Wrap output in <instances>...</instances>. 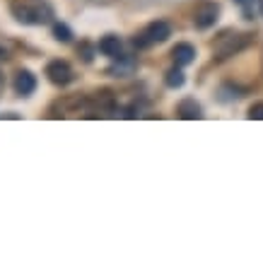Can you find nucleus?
Listing matches in <instances>:
<instances>
[{
  "instance_id": "obj_11",
  "label": "nucleus",
  "mask_w": 263,
  "mask_h": 263,
  "mask_svg": "<svg viewBox=\"0 0 263 263\" xmlns=\"http://www.w3.org/2000/svg\"><path fill=\"white\" fill-rule=\"evenodd\" d=\"M53 36H56L58 41H63V44H68V41L72 39V32H70V27L63 22H56L53 24Z\"/></svg>"
},
{
  "instance_id": "obj_13",
  "label": "nucleus",
  "mask_w": 263,
  "mask_h": 263,
  "mask_svg": "<svg viewBox=\"0 0 263 263\" xmlns=\"http://www.w3.org/2000/svg\"><path fill=\"white\" fill-rule=\"evenodd\" d=\"M82 58H85V63H92V46L89 44H82Z\"/></svg>"
},
{
  "instance_id": "obj_7",
  "label": "nucleus",
  "mask_w": 263,
  "mask_h": 263,
  "mask_svg": "<svg viewBox=\"0 0 263 263\" xmlns=\"http://www.w3.org/2000/svg\"><path fill=\"white\" fill-rule=\"evenodd\" d=\"M138 68V61L133 56H119V63H114L111 68H109V75H114V78H128V75H133Z\"/></svg>"
},
{
  "instance_id": "obj_4",
  "label": "nucleus",
  "mask_w": 263,
  "mask_h": 263,
  "mask_svg": "<svg viewBox=\"0 0 263 263\" xmlns=\"http://www.w3.org/2000/svg\"><path fill=\"white\" fill-rule=\"evenodd\" d=\"M220 17V5L217 3H200L193 12V24L196 29H210Z\"/></svg>"
},
{
  "instance_id": "obj_2",
  "label": "nucleus",
  "mask_w": 263,
  "mask_h": 263,
  "mask_svg": "<svg viewBox=\"0 0 263 263\" xmlns=\"http://www.w3.org/2000/svg\"><path fill=\"white\" fill-rule=\"evenodd\" d=\"M169 36H172V27H169V22H164V20H155V22H150L147 27H145V32H140V34L133 36V46L136 48H147V46H152V44L167 41Z\"/></svg>"
},
{
  "instance_id": "obj_10",
  "label": "nucleus",
  "mask_w": 263,
  "mask_h": 263,
  "mask_svg": "<svg viewBox=\"0 0 263 263\" xmlns=\"http://www.w3.org/2000/svg\"><path fill=\"white\" fill-rule=\"evenodd\" d=\"M183 82H186V78H183V72L179 70V68H172V70H167V75H164V85L172 89L183 87Z\"/></svg>"
},
{
  "instance_id": "obj_3",
  "label": "nucleus",
  "mask_w": 263,
  "mask_h": 263,
  "mask_svg": "<svg viewBox=\"0 0 263 263\" xmlns=\"http://www.w3.org/2000/svg\"><path fill=\"white\" fill-rule=\"evenodd\" d=\"M46 78L53 85H58V87H65V85H70L72 78H75V72H72L70 63L68 61H51V63L46 65Z\"/></svg>"
},
{
  "instance_id": "obj_12",
  "label": "nucleus",
  "mask_w": 263,
  "mask_h": 263,
  "mask_svg": "<svg viewBox=\"0 0 263 263\" xmlns=\"http://www.w3.org/2000/svg\"><path fill=\"white\" fill-rule=\"evenodd\" d=\"M251 121H263V102H256L251 109H249V114H247Z\"/></svg>"
},
{
  "instance_id": "obj_16",
  "label": "nucleus",
  "mask_w": 263,
  "mask_h": 263,
  "mask_svg": "<svg viewBox=\"0 0 263 263\" xmlns=\"http://www.w3.org/2000/svg\"><path fill=\"white\" fill-rule=\"evenodd\" d=\"M3 85H5V78H3V72H0V89H3Z\"/></svg>"
},
{
  "instance_id": "obj_5",
  "label": "nucleus",
  "mask_w": 263,
  "mask_h": 263,
  "mask_svg": "<svg viewBox=\"0 0 263 263\" xmlns=\"http://www.w3.org/2000/svg\"><path fill=\"white\" fill-rule=\"evenodd\" d=\"M12 85H15V92L20 97H29L34 89H36V75L29 70H20L15 75V82H12Z\"/></svg>"
},
{
  "instance_id": "obj_17",
  "label": "nucleus",
  "mask_w": 263,
  "mask_h": 263,
  "mask_svg": "<svg viewBox=\"0 0 263 263\" xmlns=\"http://www.w3.org/2000/svg\"><path fill=\"white\" fill-rule=\"evenodd\" d=\"M261 12H263V5H261Z\"/></svg>"
},
{
  "instance_id": "obj_1",
  "label": "nucleus",
  "mask_w": 263,
  "mask_h": 263,
  "mask_svg": "<svg viewBox=\"0 0 263 263\" xmlns=\"http://www.w3.org/2000/svg\"><path fill=\"white\" fill-rule=\"evenodd\" d=\"M251 41H254V36H251V34L227 32V34H222L215 44H213V56H215L217 61H224V58H230V56H234V53L244 51Z\"/></svg>"
},
{
  "instance_id": "obj_9",
  "label": "nucleus",
  "mask_w": 263,
  "mask_h": 263,
  "mask_svg": "<svg viewBox=\"0 0 263 263\" xmlns=\"http://www.w3.org/2000/svg\"><path fill=\"white\" fill-rule=\"evenodd\" d=\"M172 58H174V63L181 68V65H191L193 58H196V48L191 44H176L172 48Z\"/></svg>"
},
{
  "instance_id": "obj_14",
  "label": "nucleus",
  "mask_w": 263,
  "mask_h": 263,
  "mask_svg": "<svg viewBox=\"0 0 263 263\" xmlns=\"http://www.w3.org/2000/svg\"><path fill=\"white\" fill-rule=\"evenodd\" d=\"M234 3H237V5H241L244 10H249V8H251V5L256 3V0H234Z\"/></svg>"
},
{
  "instance_id": "obj_6",
  "label": "nucleus",
  "mask_w": 263,
  "mask_h": 263,
  "mask_svg": "<svg viewBox=\"0 0 263 263\" xmlns=\"http://www.w3.org/2000/svg\"><path fill=\"white\" fill-rule=\"evenodd\" d=\"M176 116L179 119H183V121H196V119H200L203 116V109H200V104L196 102V99H181L179 102V106H176Z\"/></svg>"
},
{
  "instance_id": "obj_8",
  "label": "nucleus",
  "mask_w": 263,
  "mask_h": 263,
  "mask_svg": "<svg viewBox=\"0 0 263 263\" xmlns=\"http://www.w3.org/2000/svg\"><path fill=\"white\" fill-rule=\"evenodd\" d=\"M99 51L109 58H119V56H123V44H121L119 36L106 34V36H102V41H99Z\"/></svg>"
},
{
  "instance_id": "obj_15",
  "label": "nucleus",
  "mask_w": 263,
  "mask_h": 263,
  "mask_svg": "<svg viewBox=\"0 0 263 263\" xmlns=\"http://www.w3.org/2000/svg\"><path fill=\"white\" fill-rule=\"evenodd\" d=\"M0 61H8V51H5L3 46H0Z\"/></svg>"
}]
</instances>
